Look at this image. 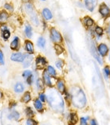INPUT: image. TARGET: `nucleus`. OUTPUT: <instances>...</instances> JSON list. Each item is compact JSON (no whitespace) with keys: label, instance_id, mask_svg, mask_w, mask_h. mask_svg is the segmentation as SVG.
I'll use <instances>...</instances> for the list:
<instances>
[{"label":"nucleus","instance_id":"nucleus-1","mask_svg":"<svg viewBox=\"0 0 110 125\" xmlns=\"http://www.w3.org/2000/svg\"><path fill=\"white\" fill-rule=\"evenodd\" d=\"M46 99L49 105L53 110L57 112H62L64 111L65 104L62 95L55 89H50L47 92Z\"/></svg>","mask_w":110,"mask_h":125},{"label":"nucleus","instance_id":"nucleus-2","mask_svg":"<svg viewBox=\"0 0 110 125\" xmlns=\"http://www.w3.org/2000/svg\"><path fill=\"white\" fill-rule=\"evenodd\" d=\"M70 96L73 106L77 108H82L86 104V96L81 88L78 87L72 88L70 91Z\"/></svg>","mask_w":110,"mask_h":125},{"label":"nucleus","instance_id":"nucleus-3","mask_svg":"<svg viewBox=\"0 0 110 125\" xmlns=\"http://www.w3.org/2000/svg\"><path fill=\"white\" fill-rule=\"evenodd\" d=\"M50 38L54 43H60L62 41V37L61 33L55 28L50 29Z\"/></svg>","mask_w":110,"mask_h":125},{"label":"nucleus","instance_id":"nucleus-4","mask_svg":"<svg viewBox=\"0 0 110 125\" xmlns=\"http://www.w3.org/2000/svg\"><path fill=\"white\" fill-rule=\"evenodd\" d=\"M99 13L102 17L108 18L110 15V8L105 3H101L99 7Z\"/></svg>","mask_w":110,"mask_h":125},{"label":"nucleus","instance_id":"nucleus-5","mask_svg":"<svg viewBox=\"0 0 110 125\" xmlns=\"http://www.w3.org/2000/svg\"><path fill=\"white\" fill-rule=\"evenodd\" d=\"M85 8L89 11L93 12L97 6V0H84Z\"/></svg>","mask_w":110,"mask_h":125},{"label":"nucleus","instance_id":"nucleus-6","mask_svg":"<svg viewBox=\"0 0 110 125\" xmlns=\"http://www.w3.org/2000/svg\"><path fill=\"white\" fill-rule=\"evenodd\" d=\"M90 51H91L92 54H93V56L95 57L96 60L99 62L100 65H101V64H102V60L100 59V57H99L98 53H97V50H96L95 46H94V43H93V42H90Z\"/></svg>","mask_w":110,"mask_h":125},{"label":"nucleus","instance_id":"nucleus-7","mask_svg":"<svg viewBox=\"0 0 110 125\" xmlns=\"http://www.w3.org/2000/svg\"><path fill=\"white\" fill-rule=\"evenodd\" d=\"M42 14L43 19L46 21H50L53 19V14L49 8H44L42 11Z\"/></svg>","mask_w":110,"mask_h":125},{"label":"nucleus","instance_id":"nucleus-8","mask_svg":"<svg viewBox=\"0 0 110 125\" xmlns=\"http://www.w3.org/2000/svg\"><path fill=\"white\" fill-rule=\"evenodd\" d=\"M33 61V56L30 55V53L28 54H24V59H23V67L24 68H27L31 65V62Z\"/></svg>","mask_w":110,"mask_h":125},{"label":"nucleus","instance_id":"nucleus-9","mask_svg":"<svg viewBox=\"0 0 110 125\" xmlns=\"http://www.w3.org/2000/svg\"><path fill=\"white\" fill-rule=\"evenodd\" d=\"M46 65V60H45V57H38V58L36 59V67L37 69H41L43 67Z\"/></svg>","mask_w":110,"mask_h":125},{"label":"nucleus","instance_id":"nucleus-10","mask_svg":"<svg viewBox=\"0 0 110 125\" xmlns=\"http://www.w3.org/2000/svg\"><path fill=\"white\" fill-rule=\"evenodd\" d=\"M42 77H43V81L44 83L47 85V86H52L53 84H52V81H51V77H50V75L48 73V72L46 70H45L43 72V75H42Z\"/></svg>","mask_w":110,"mask_h":125},{"label":"nucleus","instance_id":"nucleus-11","mask_svg":"<svg viewBox=\"0 0 110 125\" xmlns=\"http://www.w3.org/2000/svg\"><path fill=\"white\" fill-rule=\"evenodd\" d=\"M11 60L13 62H22L24 59V55L21 53H15L11 55Z\"/></svg>","mask_w":110,"mask_h":125},{"label":"nucleus","instance_id":"nucleus-12","mask_svg":"<svg viewBox=\"0 0 110 125\" xmlns=\"http://www.w3.org/2000/svg\"><path fill=\"white\" fill-rule=\"evenodd\" d=\"M108 50H109L108 46H107L105 44L101 43L98 45V52H99L100 55H101L102 57L106 56L107 53H108Z\"/></svg>","mask_w":110,"mask_h":125},{"label":"nucleus","instance_id":"nucleus-13","mask_svg":"<svg viewBox=\"0 0 110 125\" xmlns=\"http://www.w3.org/2000/svg\"><path fill=\"white\" fill-rule=\"evenodd\" d=\"M7 118L8 120H18L20 118V114L19 112H17V111H12L10 114L7 115Z\"/></svg>","mask_w":110,"mask_h":125},{"label":"nucleus","instance_id":"nucleus-14","mask_svg":"<svg viewBox=\"0 0 110 125\" xmlns=\"http://www.w3.org/2000/svg\"><path fill=\"white\" fill-rule=\"evenodd\" d=\"M83 22L85 24V26L86 27H92L94 24V21L93 19H91L90 17L85 16L83 19Z\"/></svg>","mask_w":110,"mask_h":125},{"label":"nucleus","instance_id":"nucleus-15","mask_svg":"<svg viewBox=\"0 0 110 125\" xmlns=\"http://www.w3.org/2000/svg\"><path fill=\"white\" fill-rule=\"evenodd\" d=\"M14 90L16 93H21L24 91V85L21 82H18V83L15 84L14 87Z\"/></svg>","mask_w":110,"mask_h":125},{"label":"nucleus","instance_id":"nucleus-16","mask_svg":"<svg viewBox=\"0 0 110 125\" xmlns=\"http://www.w3.org/2000/svg\"><path fill=\"white\" fill-rule=\"evenodd\" d=\"M24 33H25L26 36L28 38H30L33 35V30H32V27L29 24H27L25 26V29H24Z\"/></svg>","mask_w":110,"mask_h":125},{"label":"nucleus","instance_id":"nucleus-17","mask_svg":"<svg viewBox=\"0 0 110 125\" xmlns=\"http://www.w3.org/2000/svg\"><path fill=\"white\" fill-rule=\"evenodd\" d=\"M33 105H34V108L37 111L42 112L43 110V104H42V102L40 100H35L34 102H33Z\"/></svg>","mask_w":110,"mask_h":125},{"label":"nucleus","instance_id":"nucleus-18","mask_svg":"<svg viewBox=\"0 0 110 125\" xmlns=\"http://www.w3.org/2000/svg\"><path fill=\"white\" fill-rule=\"evenodd\" d=\"M18 46H19V39H18V37H14V40L11 43V48L12 50H16L18 49Z\"/></svg>","mask_w":110,"mask_h":125},{"label":"nucleus","instance_id":"nucleus-19","mask_svg":"<svg viewBox=\"0 0 110 125\" xmlns=\"http://www.w3.org/2000/svg\"><path fill=\"white\" fill-rule=\"evenodd\" d=\"M57 89L59 90V92L62 93L66 92V87H65V84H64V81L62 80H59L57 82Z\"/></svg>","mask_w":110,"mask_h":125},{"label":"nucleus","instance_id":"nucleus-20","mask_svg":"<svg viewBox=\"0 0 110 125\" xmlns=\"http://www.w3.org/2000/svg\"><path fill=\"white\" fill-rule=\"evenodd\" d=\"M69 124L70 125H74L77 123L78 121V118H77V115L76 113H71L69 115Z\"/></svg>","mask_w":110,"mask_h":125},{"label":"nucleus","instance_id":"nucleus-21","mask_svg":"<svg viewBox=\"0 0 110 125\" xmlns=\"http://www.w3.org/2000/svg\"><path fill=\"white\" fill-rule=\"evenodd\" d=\"M25 48H26V50L27 52H29V53L31 54L33 53V45L31 42L26 41L25 43Z\"/></svg>","mask_w":110,"mask_h":125},{"label":"nucleus","instance_id":"nucleus-22","mask_svg":"<svg viewBox=\"0 0 110 125\" xmlns=\"http://www.w3.org/2000/svg\"><path fill=\"white\" fill-rule=\"evenodd\" d=\"M37 45L39 48H42L43 49L45 46V40L43 37H40L38 38V42H37Z\"/></svg>","mask_w":110,"mask_h":125},{"label":"nucleus","instance_id":"nucleus-23","mask_svg":"<svg viewBox=\"0 0 110 125\" xmlns=\"http://www.w3.org/2000/svg\"><path fill=\"white\" fill-rule=\"evenodd\" d=\"M9 15L6 11H2V13H0V22H4L8 19Z\"/></svg>","mask_w":110,"mask_h":125},{"label":"nucleus","instance_id":"nucleus-24","mask_svg":"<svg viewBox=\"0 0 110 125\" xmlns=\"http://www.w3.org/2000/svg\"><path fill=\"white\" fill-rule=\"evenodd\" d=\"M36 86L39 90H42L44 88V81H42V79L38 78L36 81Z\"/></svg>","mask_w":110,"mask_h":125},{"label":"nucleus","instance_id":"nucleus-25","mask_svg":"<svg viewBox=\"0 0 110 125\" xmlns=\"http://www.w3.org/2000/svg\"><path fill=\"white\" fill-rule=\"evenodd\" d=\"M31 100V96H30V93L29 92H26L24 93V95L22 96V101L24 103H28L30 102V100Z\"/></svg>","mask_w":110,"mask_h":125},{"label":"nucleus","instance_id":"nucleus-26","mask_svg":"<svg viewBox=\"0 0 110 125\" xmlns=\"http://www.w3.org/2000/svg\"><path fill=\"white\" fill-rule=\"evenodd\" d=\"M46 71L48 72V73L50 74L51 77H55L56 76V71H55V69H54V67H52V66H50V65H49L48 67H47V70Z\"/></svg>","mask_w":110,"mask_h":125},{"label":"nucleus","instance_id":"nucleus-27","mask_svg":"<svg viewBox=\"0 0 110 125\" xmlns=\"http://www.w3.org/2000/svg\"><path fill=\"white\" fill-rule=\"evenodd\" d=\"M25 112H26V115L30 118H31L34 115V112H33V111L32 110V108H30V107H28V108H26Z\"/></svg>","mask_w":110,"mask_h":125},{"label":"nucleus","instance_id":"nucleus-28","mask_svg":"<svg viewBox=\"0 0 110 125\" xmlns=\"http://www.w3.org/2000/svg\"><path fill=\"white\" fill-rule=\"evenodd\" d=\"M103 73H104V77H105V79H108L110 76V69L109 66H106L104 68L103 70Z\"/></svg>","mask_w":110,"mask_h":125},{"label":"nucleus","instance_id":"nucleus-29","mask_svg":"<svg viewBox=\"0 0 110 125\" xmlns=\"http://www.w3.org/2000/svg\"><path fill=\"white\" fill-rule=\"evenodd\" d=\"M54 50H55V51H56V53L57 54H61V53H63V48L58 44H55L54 45Z\"/></svg>","mask_w":110,"mask_h":125},{"label":"nucleus","instance_id":"nucleus-30","mask_svg":"<svg viewBox=\"0 0 110 125\" xmlns=\"http://www.w3.org/2000/svg\"><path fill=\"white\" fill-rule=\"evenodd\" d=\"M2 38H3L4 40H7L11 36V32L9 31L8 30H4V31H2Z\"/></svg>","mask_w":110,"mask_h":125},{"label":"nucleus","instance_id":"nucleus-31","mask_svg":"<svg viewBox=\"0 0 110 125\" xmlns=\"http://www.w3.org/2000/svg\"><path fill=\"white\" fill-rule=\"evenodd\" d=\"M95 33L97 34V36H101L104 33V30L102 29V27H100V26H96Z\"/></svg>","mask_w":110,"mask_h":125},{"label":"nucleus","instance_id":"nucleus-32","mask_svg":"<svg viewBox=\"0 0 110 125\" xmlns=\"http://www.w3.org/2000/svg\"><path fill=\"white\" fill-rule=\"evenodd\" d=\"M4 8H5L7 10L11 11V12H12V11L14 10L13 6H12L11 3H5V5H4Z\"/></svg>","mask_w":110,"mask_h":125},{"label":"nucleus","instance_id":"nucleus-33","mask_svg":"<svg viewBox=\"0 0 110 125\" xmlns=\"http://www.w3.org/2000/svg\"><path fill=\"white\" fill-rule=\"evenodd\" d=\"M30 75H32V72L30 71V70H26V71H24L23 72V73H22V77L24 78H28Z\"/></svg>","mask_w":110,"mask_h":125},{"label":"nucleus","instance_id":"nucleus-34","mask_svg":"<svg viewBox=\"0 0 110 125\" xmlns=\"http://www.w3.org/2000/svg\"><path fill=\"white\" fill-rule=\"evenodd\" d=\"M26 125H38V123L35 120H33V119L30 118L26 121Z\"/></svg>","mask_w":110,"mask_h":125},{"label":"nucleus","instance_id":"nucleus-35","mask_svg":"<svg viewBox=\"0 0 110 125\" xmlns=\"http://www.w3.org/2000/svg\"><path fill=\"white\" fill-rule=\"evenodd\" d=\"M5 63V61H4V56H3V53L0 50V65H3Z\"/></svg>","mask_w":110,"mask_h":125},{"label":"nucleus","instance_id":"nucleus-36","mask_svg":"<svg viewBox=\"0 0 110 125\" xmlns=\"http://www.w3.org/2000/svg\"><path fill=\"white\" fill-rule=\"evenodd\" d=\"M26 82H27V84H28L31 85L33 84V76L30 75L28 78H26Z\"/></svg>","mask_w":110,"mask_h":125},{"label":"nucleus","instance_id":"nucleus-37","mask_svg":"<svg viewBox=\"0 0 110 125\" xmlns=\"http://www.w3.org/2000/svg\"><path fill=\"white\" fill-rule=\"evenodd\" d=\"M87 118H85V117H81V120H80V125H88L87 123Z\"/></svg>","mask_w":110,"mask_h":125},{"label":"nucleus","instance_id":"nucleus-38","mask_svg":"<svg viewBox=\"0 0 110 125\" xmlns=\"http://www.w3.org/2000/svg\"><path fill=\"white\" fill-rule=\"evenodd\" d=\"M56 66L57 67L58 69H62V66H63V62L62 60H59L57 61V62H56Z\"/></svg>","mask_w":110,"mask_h":125},{"label":"nucleus","instance_id":"nucleus-39","mask_svg":"<svg viewBox=\"0 0 110 125\" xmlns=\"http://www.w3.org/2000/svg\"><path fill=\"white\" fill-rule=\"evenodd\" d=\"M45 99H46V96H45V94L41 93L40 95H39V100H40L42 102H45Z\"/></svg>","mask_w":110,"mask_h":125},{"label":"nucleus","instance_id":"nucleus-40","mask_svg":"<svg viewBox=\"0 0 110 125\" xmlns=\"http://www.w3.org/2000/svg\"><path fill=\"white\" fill-rule=\"evenodd\" d=\"M90 125H98L95 120H91L90 121Z\"/></svg>","mask_w":110,"mask_h":125},{"label":"nucleus","instance_id":"nucleus-41","mask_svg":"<svg viewBox=\"0 0 110 125\" xmlns=\"http://www.w3.org/2000/svg\"><path fill=\"white\" fill-rule=\"evenodd\" d=\"M7 30V26H5V25H2V26H1V30H2V31H4V30Z\"/></svg>","mask_w":110,"mask_h":125},{"label":"nucleus","instance_id":"nucleus-42","mask_svg":"<svg viewBox=\"0 0 110 125\" xmlns=\"http://www.w3.org/2000/svg\"><path fill=\"white\" fill-rule=\"evenodd\" d=\"M107 32H108V34L110 36V24H109V26H108V29H107Z\"/></svg>","mask_w":110,"mask_h":125},{"label":"nucleus","instance_id":"nucleus-43","mask_svg":"<svg viewBox=\"0 0 110 125\" xmlns=\"http://www.w3.org/2000/svg\"><path fill=\"white\" fill-rule=\"evenodd\" d=\"M15 106H16V103H12V104L11 105V108H14Z\"/></svg>","mask_w":110,"mask_h":125},{"label":"nucleus","instance_id":"nucleus-44","mask_svg":"<svg viewBox=\"0 0 110 125\" xmlns=\"http://www.w3.org/2000/svg\"><path fill=\"white\" fill-rule=\"evenodd\" d=\"M2 94L1 92H0V97H2Z\"/></svg>","mask_w":110,"mask_h":125},{"label":"nucleus","instance_id":"nucleus-45","mask_svg":"<svg viewBox=\"0 0 110 125\" xmlns=\"http://www.w3.org/2000/svg\"><path fill=\"white\" fill-rule=\"evenodd\" d=\"M109 61H110V54H109Z\"/></svg>","mask_w":110,"mask_h":125},{"label":"nucleus","instance_id":"nucleus-46","mask_svg":"<svg viewBox=\"0 0 110 125\" xmlns=\"http://www.w3.org/2000/svg\"><path fill=\"white\" fill-rule=\"evenodd\" d=\"M41 1H45V0H41Z\"/></svg>","mask_w":110,"mask_h":125},{"label":"nucleus","instance_id":"nucleus-47","mask_svg":"<svg viewBox=\"0 0 110 125\" xmlns=\"http://www.w3.org/2000/svg\"><path fill=\"white\" fill-rule=\"evenodd\" d=\"M27 1H30V0H27Z\"/></svg>","mask_w":110,"mask_h":125}]
</instances>
